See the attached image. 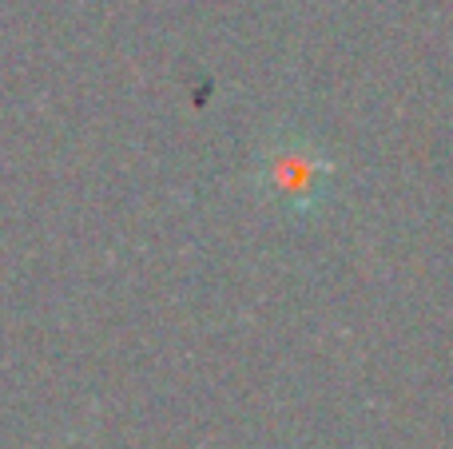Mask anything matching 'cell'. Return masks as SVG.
Returning a JSON list of instances; mask_svg holds the SVG:
<instances>
[{
	"instance_id": "1",
	"label": "cell",
	"mask_w": 453,
	"mask_h": 449,
	"mask_svg": "<svg viewBox=\"0 0 453 449\" xmlns=\"http://www.w3.org/2000/svg\"><path fill=\"white\" fill-rule=\"evenodd\" d=\"M330 179H334V164L306 135H279L258 151V191L295 219L314 215L326 203Z\"/></svg>"
}]
</instances>
